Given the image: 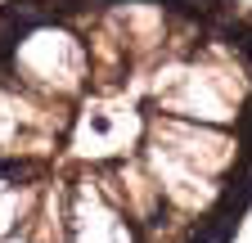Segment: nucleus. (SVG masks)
Instances as JSON below:
<instances>
[{
	"label": "nucleus",
	"mask_w": 252,
	"mask_h": 243,
	"mask_svg": "<svg viewBox=\"0 0 252 243\" xmlns=\"http://www.w3.org/2000/svg\"><path fill=\"white\" fill-rule=\"evenodd\" d=\"M239 50H248V54H252V23L243 27V41H239Z\"/></svg>",
	"instance_id": "f257e3e1"
}]
</instances>
